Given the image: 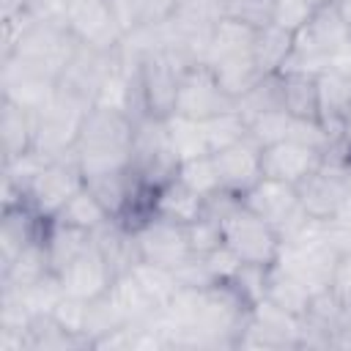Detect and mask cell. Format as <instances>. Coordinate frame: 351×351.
Segmentation results:
<instances>
[{"label":"cell","mask_w":351,"mask_h":351,"mask_svg":"<svg viewBox=\"0 0 351 351\" xmlns=\"http://www.w3.org/2000/svg\"><path fill=\"white\" fill-rule=\"evenodd\" d=\"M189 69V63L170 47L159 44L148 49L137 66V82H140V99L145 115L154 118H170L176 110V93L178 80Z\"/></svg>","instance_id":"6da1fadb"},{"label":"cell","mask_w":351,"mask_h":351,"mask_svg":"<svg viewBox=\"0 0 351 351\" xmlns=\"http://www.w3.org/2000/svg\"><path fill=\"white\" fill-rule=\"evenodd\" d=\"M321 162H324L321 151H315L304 143H296V140H280L261 151L263 176L288 181L293 186H299L310 173H315L321 167Z\"/></svg>","instance_id":"9a60e30c"},{"label":"cell","mask_w":351,"mask_h":351,"mask_svg":"<svg viewBox=\"0 0 351 351\" xmlns=\"http://www.w3.org/2000/svg\"><path fill=\"white\" fill-rule=\"evenodd\" d=\"M107 299L115 304V310L121 313V318L126 324H134V326L148 324L159 313V307L145 296V291L137 285V280L129 271L126 274H118L112 280V285L107 291Z\"/></svg>","instance_id":"603a6c76"},{"label":"cell","mask_w":351,"mask_h":351,"mask_svg":"<svg viewBox=\"0 0 351 351\" xmlns=\"http://www.w3.org/2000/svg\"><path fill=\"white\" fill-rule=\"evenodd\" d=\"M178 5H181V0H126L132 30L134 27H159V25H167L176 16Z\"/></svg>","instance_id":"f35d334b"},{"label":"cell","mask_w":351,"mask_h":351,"mask_svg":"<svg viewBox=\"0 0 351 351\" xmlns=\"http://www.w3.org/2000/svg\"><path fill=\"white\" fill-rule=\"evenodd\" d=\"M313 296H315V293H313L304 282H299L293 274L282 271L280 266H269V269H266L263 299L274 302L277 307H282V310H288V313L304 318V313H307Z\"/></svg>","instance_id":"d4e9b609"},{"label":"cell","mask_w":351,"mask_h":351,"mask_svg":"<svg viewBox=\"0 0 351 351\" xmlns=\"http://www.w3.org/2000/svg\"><path fill=\"white\" fill-rule=\"evenodd\" d=\"M340 140H343V145H346V151H348V159H351V115H348V121H346V126H343V132H340Z\"/></svg>","instance_id":"c3c4849f"},{"label":"cell","mask_w":351,"mask_h":351,"mask_svg":"<svg viewBox=\"0 0 351 351\" xmlns=\"http://www.w3.org/2000/svg\"><path fill=\"white\" fill-rule=\"evenodd\" d=\"M293 52V33L277 27V25H266L255 33V44H252V58L261 69V74H280L282 66L288 63Z\"/></svg>","instance_id":"4316f807"},{"label":"cell","mask_w":351,"mask_h":351,"mask_svg":"<svg viewBox=\"0 0 351 351\" xmlns=\"http://www.w3.org/2000/svg\"><path fill=\"white\" fill-rule=\"evenodd\" d=\"M315 14V5H310L307 0H274L271 3V25L288 30V33H299Z\"/></svg>","instance_id":"b9f144b4"},{"label":"cell","mask_w":351,"mask_h":351,"mask_svg":"<svg viewBox=\"0 0 351 351\" xmlns=\"http://www.w3.org/2000/svg\"><path fill=\"white\" fill-rule=\"evenodd\" d=\"M291 123H293V115L285 107H277V110H269V112L252 118L247 126H250V137L261 148H266V145H274L280 140H288Z\"/></svg>","instance_id":"8d00e7d4"},{"label":"cell","mask_w":351,"mask_h":351,"mask_svg":"<svg viewBox=\"0 0 351 351\" xmlns=\"http://www.w3.org/2000/svg\"><path fill=\"white\" fill-rule=\"evenodd\" d=\"M310 5H315V8H321V5H329V3H335V0H307Z\"/></svg>","instance_id":"681fc988"},{"label":"cell","mask_w":351,"mask_h":351,"mask_svg":"<svg viewBox=\"0 0 351 351\" xmlns=\"http://www.w3.org/2000/svg\"><path fill=\"white\" fill-rule=\"evenodd\" d=\"M335 8L340 14V19L346 22V27L351 30V0H335Z\"/></svg>","instance_id":"7dc6e473"},{"label":"cell","mask_w":351,"mask_h":351,"mask_svg":"<svg viewBox=\"0 0 351 351\" xmlns=\"http://www.w3.org/2000/svg\"><path fill=\"white\" fill-rule=\"evenodd\" d=\"M129 274L137 280V285L145 291V296H148L159 310H162V307L176 296V291L181 288V282H178V277H176L173 269L159 266V263H151V261H137V263L129 269Z\"/></svg>","instance_id":"f546056e"},{"label":"cell","mask_w":351,"mask_h":351,"mask_svg":"<svg viewBox=\"0 0 351 351\" xmlns=\"http://www.w3.org/2000/svg\"><path fill=\"white\" fill-rule=\"evenodd\" d=\"M329 291L351 307V252H346V255H340V258H337V266H335V274H332Z\"/></svg>","instance_id":"f6af8a7d"},{"label":"cell","mask_w":351,"mask_h":351,"mask_svg":"<svg viewBox=\"0 0 351 351\" xmlns=\"http://www.w3.org/2000/svg\"><path fill=\"white\" fill-rule=\"evenodd\" d=\"M22 299V304L30 310L33 318H44V315H52V310L58 307V302L66 296L63 291V282L55 271H49L47 277L25 285V288H14Z\"/></svg>","instance_id":"e575fe53"},{"label":"cell","mask_w":351,"mask_h":351,"mask_svg":"<svg viewBox=\"0 0 351 351\" xmlns=\"http://www.w3.org/2000/svg\"><path fill=\"white\" fill-rule=\"evenodd\" d=\"M206 214V197H200L197 192H192L189 186H184L178 178H170L167 184H162L154 192V217L178 222V225H189L195 219H200Z\"/></svg>","instance_id":"ffe728a7"},{"label":"cell","mask_w":351,"mask_h":351,"mask_svg":"<svg viewBox=\"0 0 351 351\" xmlns=\"http://www.w3.org/2000/svg\"><path fill=\"white\" fill-rule=\"evenodd\" d=\"M0 88L5 101L41 112L58 93V77H52L36 63L11 55L0 58Z\"/></svg>","instance_id":"30bf717a"},{"label":"cell","mask_w":351,"mask_h":351,"mask_svg":"<svg viewBox=\"0 0 351 351\" xmlns=\"http://www.w3.org/2000/svg\"><path fill=\"white\" fill-rule=\"evenodd\" d=\"M85 186V176L74 159V154L69 156H58L49 159L41 173L30 181L25 197L27 206L41 217V219H55L58 211L71 200L74 192H80Z\"/></svg>","instance_id":"52a82bcc"},{"label":"cell","mask_w":351,"mask_h":351,"mask_svg":"<svg viewBox=\"0 0 351 351\" xmlns=\"http://www.w3.org/2000/svg\"><path fill=\"white\" fill-rule=\"evenodd\" d=\"M30 11V0H0V22L22 16Z\"/></svg>","instance_id":"bcb514c9"},{"label":"cell","mask_w":351,"mask_h":351,"mask_svg":"<svg viewBox=\"0 0 351 351\" xmlns=\"http://www.w3.org/2000/svg\"><path fill=\"white\" fill-rule=\"evenodd\" d=\"M214 74H217V82L219 88L236 101L241 99L252 85L261 82V69L252 58V52H244V55H233V58H225V60H217L214 66Z\"/></svg>","instance_id":"f1b7e54d"},{"label":"cell","mask_w":351,"mask_h":351,"mask_svg":"<svg viewBox=\"0 0 351 351\" xmlns=\"http://www.w3.org/2000/svg\"><path fill=\"white\" fill-rule=\"evenodd\" d=\"M346 337H348V343H351V315H348V324H346Z\"/></svg>","instance_id":"f907efd6"},{"label":"cell","mask_w":351,"mask_h":351,"mask_svg":"<svg viewBox=\"0 0 351 351\" xmlns=\"http://www.w3.org/2000/svg\"><path fill=\"white\" fill-rule=\"evenodd\" d=\"M88 110H90V104H85L82 99L58 88L55 99L38 112L33 148L49 159L74 154L77 140H80V129H82V118Z\"/></svg>","instance_id":"3957f363"},{"label":"cell","mask_w":351,"mask_h":351,"mask_svg":"<svg viewBox=\"0 0 351 351\" xmlns=\"http://www.w3.org/2000/svg\"><path fill=\"white\" fill-rule=\"evenodd\" d=\"M271 3L274 0H219V16H230L261 30L271 22Z\"/></svg>","instance_id":"ab89813d"},{"label":"cell","mask_w":351,"mask_h":351,"mask_svg":"<svg viewBox=\"0 0 351 351\" xmlns=\"http://www.w3.org/2000/svg\"><path fill=\"white\" fill-rule=\"evenodd\" d=\"M66 27L82 47L107 55L115 52L126 38V27L112 0H69Z\"/></svg>","instance_id":"5b68a950"},{"label":"cell","mask_w":351,"mask_h":351,"mask_svg":"<svg viewBox=\"0 0 351 351\" xmlns=\"http://www.w3.org/2000/svg\"><path fill=\"white\" fill-rule=\"evenodd\" d=\"M123 324H126V321L121 318V313L115 310V304L107 299V293L99 296V299H93V302H88V321H85V340H88V348H90L99 337L110 335L112 329H118V326H123Z\"/></svg>","instance_id":"74e56055"},{"label":"cell","mask_w":351,"mask_h":351,"mask_svg":"<svg viewBox=\"0 0 351 351\" xmlns=\"http://www.w3.org/2000/svg\"><path fill=\"white\" fill-rule=\"evenodd\" d=\"M318 85V121L332 137H340L351 115V74L340 66H326L315 77Z\"/></svg>","instance_id":"e0dca14e"},{"label":"cell","mask_w":351,"mask_h":351,"mask_svg":"<svg viewBox=\"0 0 351 351\" xmlns=\"http://www.w3.org/2000/svg\"><path fill=\"white\" fill-rule=\"evenodd\" d=\"M129 170L137 176L140 184L159 189L170 178H176L178 159L173 154L167 123L165 118L143 115L134 121V137H132V162Z\"/></svg>","instance_id":"7a4b0ae2"},{"label":"cell","mask_w":351,"mask_h":351,"mask_svg":"<svg viewBox=\"0 0 351 351\" xmlns=\"http://www.w3.org/2000/svg\"><path fill=\"white\" fill-rule=\"evenodd\" d=\"M277 107H285L282 104V82H280V74L261 77L258 85H252L241 99H236V110H239V115L247 123L252 118L269 112V110H277Z\"/></svg>","instance_id":"d6a6232c"},{"label":"cell","mask_w":351,"mask_h":351,"mask_svg":"<svg viewBox=\"0 0 351 351\" xmlns=\"http://www.w3.org/2000/svg\"><path fill=\"white\" fill-rule=\"evenodd\" d=\"M236 101L219 88L217 74L208 63H192L181 80H178V93H176V115L192 118V121H208L219 112L233 110Z\"/></svg>","instance_id":"9c48e42d"},{"label":"cell","mask_w":351,"mask_h":351,"mask_svg":"<svg viewBox=\"0 0 351 351\" xmlns=\"http://www.w3.org/2000/svg\"><path fill=\"white\" fill-rule=\"evenodd\" d=\"M165 123H167V137H170V145H173V154H176L178 162L211 154L200 121H192V118H184V115L173 112L170 118H165Z\"/></svg>","instance_id":"1f68e13d"},{"label":"cell","mask_w":351,"mask_h":351,"mask_svg":"<svg viewBox=\"0 0 351 351\" xmlns=\"http://www.w3.org/2000/svg\"><path fill=\"white\" fill-rule=\"evenodd\" d=\"M58 277L63 282L66 296H77V299L93 302V299H99V296H104L110 291V285L115 280V271L110 269L104 255L90 241Z\"/></svg>","instance_id":"5bb4252c"},{"label":"cell","mask_w":351,"mask_h":351,"mask_svg":"<svg viewBox=\"0 0 351 351\" xmlns=\"http://www.w3.org/2000/svg\"><path fill=\"white\" fill-rule=\"evenodd\" d=\"M241 206L250 208L252 214H258L261 219H266L274 230H280L299 208V189L288 181H277L269 176H261L244 195H241Z\"/></svg>","instance_id":"4fadbf2b"},{"label":"cell","mask_w":351,"mask_h":351,"mask_svg":"<svg viewBox=\"0 0 351 351\" xmlns=\"http://www.w3.org/2000/svg\"><path fill=\"white\" fill-rule=\"evenodd\" d=\"M176 178H178L184 186H189L192 192H197L200 197H211V195H217V192L222 189V178H219L214 154H206V156H195V159L178 162Z\"/></svg>","instance_id":"836d02e7"},{"label":"cell","mask_w":351,"mask_h":351,"mask_svg":"<svg viewBox=\"0 0 351 351\" xmlns=\"http://www.w3.org/2000/svg\"><path fill=\"white\" fill-rule=\"evenodd\" d=\"M302 343V318L277 307L269 299L250 304L244 332L239 335L236 348H299Z\"/></svg>","instance_id":"ba28073f"},{"label":"cell","mask_w":351,"mask_h":351,"mask_svg":"<svg viewBox=\"0 0 351 351\" xmlns=\"http://www.w3.org/2000/svg\"><path fill=\"white\" fill-rule=\"evenodd\" d=\"M184 228H186V241H189L192 255H200L203 258V255H208V252H214L217 247L225 244L219 219H214L208 214H203L200 219H195V222H189Z\"/></svg>","instance_id":"60d3db41"},{"label":"cell","mask_w":351,"mask_h":351,"mask_svg":"<svg viewBox=\"0 0 351 351\" xmlns=\"http://www.w3.org/2000/svg\"><path fill=\"white\" fill-rule=\"evenodd\" d=\"M315 71H280L282 104L293 118H318V85Z\"/></svg>","instance_id":"83f0119b"},{"label":"cell","mask_w":351,"mask_h":351,"mask_svg":"<svg viewBox=\"0 0 351 351\" xmlns=\"http://www.w3.org/2000/svg\"><path fill=\"white\" fill-rule=\"evenodd\" d=\"M203 134H206V143H208V151L217 154L244 137H250V126L247 121L239 115V110H228V112H219L208 121H203Z\"/></svg>","instance_id":"d590c367"},{"label":"cell","mask_w":351,"mask_h":351,"mask_svg":"<svg viewBox=\"0 0 351 351\" xmlns=\"http://www.w3.org/2000/svg\"><path fill=\"white\" fill-rule=\"evenodd\" d=\"M261 145L252 140V137H244L222 151L214 154V162H217V170H219V178H222V189L233 192V195H244L261 176H263V167H261Z\"/></svg>","instance_id":"2e32d148"},{"label":"cell","mask_w":351,"mask_h":351,"mask_svg":"<svg viewBox=\"0 0 351 351\" xmlns=\"http://www.w3.org/2000/svg\"><path fill=\"white\" fill-rule=\"evenodd\" d=\"M134 118L129 112L90 107L82 118L80 140L74 151H132Z\"/></svg>","instance_id":"7c38bea8"},{"label":"cell","mask_w":351,"mask_h":351,"mask_svg":"<svg viewBox=\"0 0 351 351\" xmlns=\"http://www.w3.org/2000/svg\"><path fill=\"white\" fill-rule=\"evenodd\" d=\"M302 208L315 219H332L351 195V162L340 156H324L321 167L310 173L299 186Z\"/></svg>","instance_id":"8992f818"},{"label":"cell","mask_w":351,"mask_h":351,"mask_svg":"<svg viewBox=\"0 0 351 351\" xmlns=\"http://www.w3.org/2000/svg\"><path fill=\"white\" fill-rule=\"evenodd\" d=\"M90 241L96 244V250L104 255V261L110 263V269L118 274H126L137 261H140V252H137V241H134V230H129L121 219L110 217L101 228H96L90 233Z\"/></svg>","instance_id":"d6986e66"},{"label":"cell","mask_w":351,"mask_h":351,"mask_svg":"<svg viewBox=\"0 0 351 351\" xmlns=\"http://www.w3.org/2000/svg\"><path fill=\"white\" fill-rule=\"evenodd\" d=\"M52 271L44 239L30 241L5 269H0V288H25Z\"/></svg>","instance_id":"484cf974"},{"label":"cell","mask_w":351,"mask_h":351,"mask_svg":"<svg viewBox=\"0 0 351 351\" xmlns=\"http://www.w3.org/2000/svg\"><path fill=\"white\" fill-rule=\"evenodd\" d=\"M255 27L239 22V19H230V16H219L211 27V36H208V49H206V63L214 66L217 60H225V58H233V55H244V52H252V44H255Z\"/></svg>","instance_id":"7402d4cb"},{"label":"cell","mask_w":351,"mask_h":351,"mask_svg":"<svg viewBox=\"0 0 351 351\" xmlns=\"http://www.w3.org/2000/svg\"><path fill=\"white\" fill-rule=\"evenodd\" d=\"M41 239H44V247H47V255H49V266H52L55 274H60L90 244V233L88 230L71 228V225L58 222V219L47 222Z\"/></svg>","instance_id":"cb8c5ba5"},{"label":"cell","mask_w":351,"mask_h":351,"mask_svg":"<svg viewBox=\"0 0 351 351\" xmlns=\"http://www.w3.org/2000/svg\"><path fill=\"white\" fill-rule=\"evenodd\" d=\"M52 321H55L63 332H69V335L85 340L88 302H85V299H77V296H63V299L58 302V307L52 310ZM85 346H88V340H85Z\"/></svg>","instance_id":"7bdbcfd3"},{"label":"cell","mask_w":351,"mask_h":351,"mask_svg":"<svg viewBox=\"0 0 351 351\" xmlns=\"http://www.w3.org/2000/svg\"><path fill=\"white\" fill-rule=\"evenodd\" d=\"M203 261H206V266H208V271H211V277H214L217 282H230L233 274L241 269V258H239L228 244H222V247H217L214 252L203 255Z\"/></svg>","instance_id":"ee69618b"},{"label":"cell","mask_w":351,"mask_h":351,"mask_svg":"<svg viewBox=\"0 0 351 351\" xmlns=\"http://www.w3.org/2000/svg\"><path fill=\"white\" fill-rule=\"evenodd\" d=\"M225 244L241 258V263L252 266H274L280 255V236L277 230L241 206V200L219 219Z\"/></svg>","instance_id":"277c9868"},{"label":"cell","mask_w":351,"mask_h":351,"mask_svg":"<svg viewBox=\"0 0 351 351\" xmlns=\"http://www.w3.org/2000/svg\"><path fill=\"white\" fill-rule=\"evenodd\" d=\"M55 219H58V222H66V225H71V228H80V230L93 233L96 228H101V225L110 219V214H107V208L101 206V200H99L88 186H82L80 192L71 195V200L58 211Z\"/></svg>","instance_id":"4dcf8cb0"},{"label":"cell","mask_w":351,"mask_h":351,"mask_svg":"<svg viewBox=\"0 0 351 351\" xmlns=\"http://www.w3.org/2000/svg\"><path fill=\"white\" fill-rule=\"evenodd\" d=\"M134 241H137L140 261H151L173 271L192 258L186 228L178 222L162 219V217H151L140 228H134Z\"/></svg>","instance_id":"8fae6325"},{"label":"cell","mask_w":351,"mask_h":351,"mask_svg":"<svg viewBox=\"0 0 351 351\" xmlns=\"http://www.w3.org/2000/svg\"><path fill=\"white\" fill-rule=\"evenodd\" d=\"M36 121L38 112L16 107L5 99H0V137H3V162L22 156L36 143Z\"/></svg>","instance_id":"44dd1931"},{"label":"cell","mask_w":351,"mask_h":351,"mask_svg":"<svg viewBox=\"0 0 351 351\" xmlns=\"http://www.w3.org/2000/svg\"><path fill=\"white\" fill-rule=\"evenodd\" d=\"M49 219H41L30 206L3 208L0 219V269H5L30 241L41 239Z\"/></svg>","instance_id":"ac0fdd59"}]
</instances>
